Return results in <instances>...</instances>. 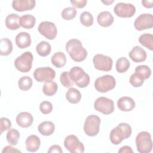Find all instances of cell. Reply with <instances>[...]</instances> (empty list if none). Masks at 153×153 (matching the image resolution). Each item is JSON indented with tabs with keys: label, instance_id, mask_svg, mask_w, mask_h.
Instances as JSON below:
<instances>
[{
	"label": "cell",
	"instance_id": "1",
	"mask_svg": "<svg viewBox=\"0 0 153 153\" xmlns=\"http://www.w3.org/2000/svg\"><path fill=\"white\" fill-rule=\"evenodd\" d=\"M66 50L75 62H80L87 56V50L82 47L81 42L77 39H69L66 44Z\"/></svg>",
	"mask_w": 153,
	"mask_h": 153
},
{
	"label": "cell",
	"instance_id": "2",
	"mask_svg": "<svg viewBox=\"0 0 153 153\" xmlns=\"http://www.w3.org/2000/svg\"><path fill=\"white\" fill-rule=\"evenodd\" d=\"M131 132V127L129 124L125 123H120L111 131L110 140L114 145H119L123 140L130 137Z\"/></svg>",
	"mask_w": 153,
	"mask_h": 153
},
{
	"label": "cell",
	"instance_id": "3",
	"mask_svg": "<svg viewBox=\"0 0 153 153\" xmlns=\"http://www.w3.org/2000/svg\"><path fill=\"white\" fill-rule=\"evenodd\" d=\"M70 77L79 88H85L90 83V76L79 66L72 67L69 71Z\"/></svg>",
	"mask_w": 153,
	"mask_h": 153
},
{
	"label": "cell",
	"instance_id": "4",
	"mask_svg": "<svg viewBox=\"0 0 153 153\" xmlns=\"http://www.w3.org/2000/svg\"><path fill=\"white\" fill-rule=\"evenodd\" d=\"M136 145L139 152H150L152 149V142L150 133L145 131L139 133L136 137Z\"/></svg>",
	"mask_w": 153,
	"mask_h": 153
},
{
	"label": "cell",
	"instance_id": "5",
	"mask_svg": "<svg viewBox=\"0 0 153 153\" xmlns=\"http://www.w3.org/2000/svg\"><path fill=\"white\" fill-rule=\"evenodd\" d=\"M33 56L31 52L26 51L17 57L14 61L16 68L20 72L26 73L32 68Z\"/></svg>",
	"mask_w": 153,
	"mask_h": 153
},
{
	"label": "cell",
	"instance_id": "6",
	"mask_svg": "<svg viewBox=\"0 0 153 153\" xmlns=\"http://www.w3.org/2000/svg\"><path fill=\"white\" fill-rule=\"evenodd\" d=\"M116 80L110 75H105L97 78L94 81V87L100 93H106L115 88Z\"/></svg>",
	"mask_w": 153,
	"mask_h": 153
},
{
	"label": "cell",
	"instance_id": "7",
	"mask_svg": "<svg viewBox=\"0 0 153 153\" xmlns=\"http://www.w3.org/2000/svg\"><path fill=\"white\" fill-rule=\"evenodd\" d=\"M100 123L101 121L99 117L96 115L88 116L84 124V131L85 133L88 136H96L99 132Z\"/></svg>",
	"mask_w": 153,
	"mask_h": 153
},
{
	"label": "cell",
	"instance_id": "8",
	"mask_svg": "<svg viewBox=\"0 0 153 153\" xmlns=\"http://www.w3.org/2000/svg\"><path fill=\"white\" fill-rule=\"evenodd\" d=\"M94 109L105 115H109L114 111V103L112 99L106 97H99L94 102Z\"/></svg>",
	"mask_w": 153,
	"mask_h": 153
},
{
	"label": "cell",
	"instance_id": "9",
	"mask_svg": "<svg viewBox=\"0 0 153 153\" xmlns=\"http://www.w3.org/2000/svg\"><path fill=\"white\" fill-rule=\"evenodd\" d=\"M94 68L102 71H110L112 68L113 60L109 56L102 54H96L93 58Z\"/></svg>",
	"mask_w": 153,
	"mask_h": 153
},
{
	"label": "cell",
	"instance_id": "10",
	"mask_svg": "<svg viewBox=\"0 0 153 153\" xmlns=\"http://www.w3.org/2000/svg\"><path fill=\"white\" fill-rule=\"evenodd\" d=\"M64 146L65 148L71 153H83L84 152V146L78 138L74 134L67 136L64 140Z\"/></svg>",
	"mask_w": 153,
	"mask_h": 153
},
{
	"label": "cell",
	"instance_id": "11",
	"mask_svg": "<svg viewBox=\"0 0 153 153\" xmlns=\"http://www.w3.org/2000/svg\"><path fill=\"white\" fill-rule=\"evenodd\" d=\"M114 13L121 18H129L134 16L136 13V7L130 3L119 2L114 8Z\"/></svg>",
	"mask_w": 153,
	"mask_h": 153
},
{
	"label": "cell",
	"instance_id": "12",
	"mask_svg": "<svg viewBox=\"0 0 153 153\" xmlns=\"http://www.w3.org/2000/svg\"><path fill=\"white\" fill-rule=\"evenodd\" d=\"M38 30L41 35L50 40L54 39L57 34L56 25L51 22L44 21L41 22L38 26Z\"/></svg>",
	"mask_w": 153,
	"mask_h": 153
},
{
	"label": "cell",
	"instance_id": "13",
	"mask_svg": "<svg viewBox=\"0 0 153 153\" xmlns=\"http://www.w3.org/2000/svg\"><path fill=\"white\" fill-rule=\"evenodd\" d=\"M56 76V72L50 67L36 68L33 72V77L39 82L53 80Z\"/></svg>",
	"mask_w": 153,
	"mask_h": 153
},
{
	"label": "cell",
	"instance_id": "14",
	"mask_svg": "<svg viewBox=\"0 0 153 153\" xmlns=\"http://www.w3.org/2000/svg\"><path fill=\"white\" fill-rule=\"evenodd\" d=\"M134 26L137 30H143L153 27V16L151 14L143 13L135 20Z\"/></svg>",
	"mask_w": 153,
	"mask_h": 153
},
{
	"label": "cell",
	"instance_id": "15",
	"mask_svg": "<svg viewBox=\"0 0 153 153\" xmlns=\"http://www.w3.org/2000/svg\"><path fill=\"white\" fill-rule=\"evenodd\" d=\"M36 5L34 0H14L12 2V7L14 10L19 12L32 10Z\"/></svg>",
	"mask_w": 153,
	"mask_h": 153
},
{
	"label": "cell",
	"instance_id": "16",
	"mask_svg": "<svg viewBox=\"0 0 153 153\" xmlns=\"http://www.w3.org/2000/svg\"><path fill=\"white\" fill-rule=\"evenodd\" d=\"M129 57L135 63L143 62L146 60L147 54L145 50L139 46H134L128 53Z\"/></svg>",
	"mask_w": 153,
	"mask_h": 153
},
{
	"label": "cell",
	"instance_id": "17",
	"mask_svg": "<svg viewBox=\"0 0 153 153\" xmlns=\"http://www.w3.org/2000/svg\"><path fill=\"white\" fill-rule=\"evenodd\" d=\"M136 103L134 100L128 96H124L120 98L117 101V106L120 110L124 112H128L133 110Z\"/></svg>",
	"mask_w": 153,
	"mask_h": 153
},
{
	"label": "cell",
	"instance_id": "18",
	"mask_svg": "<svg viewBox=\"0 0 153 153\" xmlns=\"http://www.w3.org/2000/svg\"><path fill=\"white\" fill-rule=\"evenodd\" d=\"M16 120L18 126L23 128H27L32 125L33 118L30 113L22 112L17 115Z\"/></svg>",
	"mask_w": 153,
	"mask_h": 153
},
{
	"label": "cell",
	"instance_id": "19",
	"mask_svg": "<svg viewBox=\"0 0 153 153\" xmlns=\"http://www.w3.org/2000/svg\"><path fill=\"white\" fill-rule=\"evenodd\" d=\"M16 44L17 46L22 49L29 47L31 44V37L29 33L26 32H22L16 36Z\"/></svg>",
	"mask_w": 153,
	"mask_h": 153
},
{
	"label": "cell",
	"instance_id": "20",
	"mask_svg": "<svg viewBox=\"0 0 153 153\" xmlns=\"http://www.w3.org/2000/svg\"><path fill=\"white\" fill-rule=\"evenodd\" d=\"M26 148L29 152H36L39 148L41 140L38 136L35 134L28 136L25 141Z\"/></svg>",
	"mask_w": 153,
	"mask_h": 153
},
{
	"label": "cell",
	"instance_id": "21",
	"mask_svg": "<svg viewBox=\"0 0 153 153\" xmlns=\"http://www.w3.org/2000/svg\"><path fill=\"white\" fill-rule=\"evenodd\" d=\"M97 21L99 25L103 27L110 26L114 22V17L112 14L107 11L100 13L97 17Z\"/></svg>",
	"mask_w": 153,
	"mask_h": 153
},
{
	"label": "cell",
	"instance_id": "22",
	"mask_svg": "<svg viewBox=\"0 0 153 153\" xmlns=\"http://www.w3.org/2000/svg\"><path fill=\"white\" fill-rule=\"evenodd\" d=\"M20 17L14 13L8 14L5 19V26L10 30H17L20 27Z\"/></svg>",
	"mask_w": 153,
	"mask_h": 153
},
{
	"label": "cell",
	"instance_id": "23",
	"mask_svg": "<svg viewBox=\"0 0 153 153\" xmlns=\"http://www.w3.org/2000/svg\"><path fill=\"white\" fill-rule=\"evenodd\" d=\"M38 130L41 134L45 136H48L54 133L55 130V126L54 124L51 121H43L39 124Z\"/></svg>",
	"mask_w": 153,
	"mask_h": 153
},
{
	"label": "cell",
	"instance_id": "24",
	"mask_svg": "<svg viewBox=\"0 0 153 153\" xmlns=\"http://www.w3.org/2000/svg\"><path fill=\"white\" fill-rule=\"evenodd\" d=\"M51 63L57 68L63 67L66 63V55L61 51L55 53L51 58Z\"/></svg>",
	"mask_w": 153,
	"mask_h": 153
},
{
	"label": "cell",
	"instance_id": "25",
	"mask_svg": "<svg viewBox=\"0 0 153 153\" xmlns=\"http://www.w3.org/2000/svg\"><path fill=\"white\" fill-rule=\"evenodd\" d=\"M36 19L35 16L31 14H26L20 17V26L25 29H30L33 28L35 25Z\"/></svg>",
	"mask_w": 153,
	"mask_h": 153
},
{
	"label": "cell",
	"instance_id": "26",
	"mask_svg": "<svg viewBox=\"0 0 153 153\" xmlns=\"http://www.w3.org/2000/svg\"><path fill=\"white\" fill-rule=\"evenodd\" d=\"M66 99L72 104L78 103L81 99V94L80 91L75 88H70L66 93Z\"/></svg>",
	"mask_w": 153,
	"mask_h": 153
},
{
	"label": "cell",
	"instance_id": "27",
	"mask_svg": "<svg viewBox=\"0 0 153 153\" xmlns=\"http://www.w3.org/2000/svg\"><path fill=\"white\" fill-rule=\"evenodd\" d=\"M13 51V44L10 39L7 38L1 39L0 41V54L1 56H8Z\"/></svg>",
	"mask_w": 153,
	"mask_h": 153
},
{
	"label": "cell",
	"instance_id": "28",
	"mask_svg": "<svg viewBox=\"0 0 153 153\" xmlns=\"http://www.w3.org/2000/svg\"><path fill=\"white\" fill-rule=\"evenodd\" d=\"M57 89L58 86L57 83L53 80L45 81L42 87V91L44 94L47 96H52L55 94Z\"/></svg>",
	"mask_w": 153,
	"mask_h": 153
},
{
	"label": "cell",
	"instance_id": "29",
	"mask_svg": "<svg viewBox=\"0 0 153 153\" xmlns=\"http://www.w3.org/2000/svg\"><path fill=\"white\" fill-rule=\"evenodd\" d=\"M51 50V46L48 42L42 41L39 42L36 47L37 53L42 57H45L50 54Z\"/></svg>",
	"mask_w": 153,
	"mask_h": 153
},
{
	"label": "cell",
	"instance_id": "30",
	"mask_svg": "<svg viewBox=\"0 0 153 153\" xmlns=\"http://www.w3.org/2000/svg\"><path fill=\"white\" fill-rule=\"evenodd\" d=\"M139 43L150 50H153V35L151 33L142 34L139 38Z\"/></svg>",
	"mask_w": 153,
	"mask_h": 153
},
{
	"label": "cell",
	"instance_id": "31",
	"mask_svg": "<svg viewBox=\"0 0 153 153\" xmlns=\"http://www.w3.org/2000/svg\"><path fill=\"white\" fill-rule=\"evenodd\" d=\"M130 65V62L126 57H120L116 62V70L119 73H124L128 69Z\"/></svg>",
	"mask_w": 153,
	"mask_h": 153
},
{
	"label": "cell",
	"instance_id": "32",
	"mask_svg": "<svg viewBox=\"0 0 153 153\" xmlns=\"http://www.w3.org/2000/svg\"><path fill=\"white\" fill-rule=\"evenodd\" d=\"M6 138L8 143L15 146L18 143L20 138V133L15 128H10L7 133Z\"/></svg>",
	"mask_w": 153,
	"mask_h": 153
},
{
	"label": "cell",
	"instance_id": "33",
	"mask_svg": "<svg viewBox=\"0 0 153 153\" xmlns=\"http://www.w3.org/2000/svg\"><path fill=\"white\" fill-rule=\"evenodd\" d=\"M135 74L145 80L150 77L151 75V70L147 65H139L135 68Z\"/></svg>",
	"mask_w": 153,
	"mask_h": 153
},
{
	"label": "cell",
	"instance_id": "34",
	"mask_svg": "<svg viewBox=\"0 0 153 153\" xmlns=\"http://www.w3.org/2000/svg\"><path fill=\"white\" fill-rule=\"evenodd\" d=\"M32 79L28 76H23L21 77L18 81L19 88L23 91L29 90L32 86Z\"/></svg>",
	"mask_w": 153,
	"mask_h": 153
},
{
	"label": "cell",
	"instance_id": "35",
	"mask_svg": "<svg viewBox=\"0 0 153 153\" xmlns=\"http://www.w3.org/2000/svg\"><path fill=\"white\" fill-rule=\"evenodd\" d=\"M79 20L81 24L86 27H90L93 24V17L88 11L82 12L79 16Z\"/></svg>",
	"mask_w": 153,
	"mask_h": 153
},
{
	"label": "cell",
	"instance_id": "36",
	"mask_svg": "<svg viewBox=\"0 0 153 153\" xmlns=\"http://www.w3.org/2000/svg\"><path fill=\"white\" fill-rule=\"evenodd\" d=\"M76 13L77 11L75 8L69 7L64 8L62 10L61 13V16L64 20H71L75 17Z\"/></svg>",
	"mask_w": 153,
	"mask_h": 153
},
{
	"label": "cell",
	"instance_id": "37",
	"mask_svg": "<svg viewBox=\"0 0 153 153\" xmlns=\"http://www.w3.org/2000/svg\"><path fill=\"white\" fill-rule=\"evenodd\" d=\"M60 81L61 84L65 87H70L74 85V82L71 79L69 72L64 71L63 72L60 76Z\"/></svg>",
	"mask_w": 153,
	"mask_h": 153
},
{
	"label": "cell",
	"instance_id": "38",
	"mask_svg": "<svg viewBox=\"0 0 153 153\" xmlns=\"http://www.w3.org/2000/svg\"><path fill=\"white\" fill-rule=\"evenodd\" d=\"M129 81L131 85L134 87H139L142 86L144 82V80L135 73L130 76Z\"/></svg>",
	"mask_w": 153,
	"mask_h": 153
},
{
	"label": "cell",
	"instance_id": "39",
	"mask_svg": "<svg viewBox=\"0 0 153 153\" xmlns=\"http://www.w3.org/2000/svg\"><path fill=\"white\" fill-rule=\"evenodd\" d=\"M53 105L50 102L43 101L39 105V110L43 114H48L51 112Z\"/></svg>",
	"mask_w": 153,
	"mask_h": 153
},
{
	"label": "cell",
	"instance_id": "40",
	"mask_svg": "<svg viewBox=\"0 0 153 153\" xmlns=\"http://www.w3.org/2000/svg\"><path fill=\"white\" fill-rule=\"evenodd\" d=\"M11 127V121L5 117H2L0 119V130L1 134L6 130H10Z\"/></svg>",
	"mask_w": 153,
	"mask_h": 153
},
{
	"label": "cell",
	"instance_id": "41",
	"mask_svg": "<svg viewBox=\"0 0 153 153\" xmlns=\"http://www.w3.org/2000/svg\"><path fill=\"white\" fill-rule=\"evenodd\" d=\"M71 3L73 5V6L75 8H84L87 3V0H76V1H71Z\"/></svg>",
	"mask_w": 153,
	"mask_h": 153
},
{
	"label": "cell",
	"instance_id": "42",
	"mask_svg": "<svg viewBox=\"0 0 153 153\" xmlns=\"http://www.w3.org/2000/svg\"><path fill=\"white\" fill-rule=\"evenodd\" d=\"M48 153L50 152H59V153H62L63 151L61 148V147L58 145H53L51 146L48 151Z\"/></svg>",
	"mask_w": 153,
	"mask_h": 153
},
{
	"label": "cell",
	"instance_id": "43",
	"mask_svg": "<svg viewBox=\"0 0 153 153\" xmlns=\"http://www.w3.org/2000/svg\"><path fill=\"white\" fill-rule=\"evenodd\" d=\"M2 153L5 152H21V151L17 148H13L11 146H6L4 148L2 151Z\"/></svg>",
	"mask_w": 153,
	"mask_h": 153
},
{
	"label": "cell",
	"instance_id": "44",
	"mask_svg": "<svg viewBox=\"0 0 153 153\" xmlns=\"http://www.w3.org/2000/svg\"><path fill=\"white\" fill-rule=\"evenodd\" d=\"M119 153H133V151L132 150V148L129 146H122L119 150H118Z\"/></svg>",
	"mask_w": 153,
	"mask_h": 153
},
{
	"label": "cell",
	"instance_id": "45",
	"mask_svg": "<svg viewBox=\"0 0 153 153\" xmlns=\"http://www.w3.org/2000/svg\"><path fill=\"white\" fill-rule=\"evenodd\" d=\"M142 4L143 6L145 7V8H152V7H153V1L152 0H150V1L142 0Z\"/></svg>",
	"mask_w": 153,
	"mask_h": 153
},
{
	"label": "cell",
	"instance_id": "46",
	"mask_svg": "<svg viewBox=\"0 0 153 153\" xmlns=\"http://www.w3.org/2000/svg\"><path fill=\"white\" fill-rule=\"evenodd\" d=\"M103 4H105V5H110V4H111L112 3H113L114 2V1H102Z\"/></svg>",
	"mask_w": 153,
	"mask_h": 153
}]
</instances>
